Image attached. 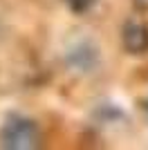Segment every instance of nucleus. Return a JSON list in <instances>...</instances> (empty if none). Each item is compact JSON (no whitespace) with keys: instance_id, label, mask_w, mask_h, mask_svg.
<instances>
[{"instance_id":"obj_1","label":"nucleus","mask_w":148,"mask_h":150,"mask_svg":"<svg viewBox=\"0 0 148 150\" xmlns=\"http://www.w3.org/2000/svg\"><path fill=\"white\" fill-rule=\"evenodd\" d=\"M0 146L11 150H29L41 146V128L36 121L14 114L5 121L0 130Z\"/></svg>"},{"instance_id":"obj_2","label":"nucleus","mask_w":148,"mask_h":150,"mask_svg":"<svg viewBox=\"0 0 148 150\" xmlns=\"http://www.w3.org/2000/svg\"><path fill=\"white\" fill-rule=\"evenodd\" d=\"M123 45L132 54L148 52V27L142 23H128L123 27Z\"/></svg>"},{"instance_id":"obj_5","label":"nucleus","mask_w":148,"mask_h":150,"mask_svg":"<svg viewBox=\"0 0 148 150\" xmlns=\"http://www.w3.org/2000/svg\"><path fill=\"white\" fill-rule=\"evenodd\" d=\"M144 110H146V117H148V99H146V103H144Z\"/></svg>"},{"instance_id":"obj_4","label":"nucleus","mask_w":148,"mask_h":150,"mask_svg":"<svg viewBox=\"0 0 148 150\" xmlns=\"http://www.w3.org/2000/svg\"><path fill=\"white\" fill-rule=\"evenodd\" d=\"M137 5H142V7H148V0H135Z\"/></svg>"},{"instance_id":"obj_3","label":"nucleus","mask_w":148,"mask_h":150,"mask_svg":"<svg viewBox=\"0 0 148 150\" xmlns=\"http://www.w3.org/2000/svg\"><path fill=\"white\" fill-rule=\"evenodd\" d=\"M92 2H94V0H68V5L72 7L74 11H88Z\"/></svg>"}]
</instances>
